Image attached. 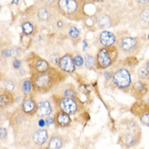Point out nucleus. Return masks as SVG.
<instances>
[{
    "instance_id": "1",
    "label": "nucleus",
    "mask_w": 149,
    "mask_h": 149,
    "mask_svg": "<svg viewBox=\"0 0 149 149\" xmlns=\"http://www.w3.org/2000/svg\"><path fill=\"white\" fill-rule=\"evenodd\" d=\"M66 77H67L61 70L51 67L47 71L32 75L30 78L34 92L45 94L61 83Z\"/></svg>"
},
{
    "instance_id": "39",
    "label": "nucleus",
    "mask_w": 149,
    "mask_h": 149,
    "mask_svg": "<svg viewBox=\"0 0 149 149\" xmlns=\"http://www.w3.org/2000/svg\"><path fill=\"white\" fill-rule=\"evenodd\" d=\"M138 3H141V4H147L148 3H149V1H139Z\"/></svg>"
},
{
    "instance_id": "18",
    "label": "nucleus",
    "mask_w": 149,
    "mask_h": 149,
    "mask_svg": "<svg viewBox=\"0 0 149 149\" xmlns=\"http://www.w3.org/2000/svg\"><path fill=\"white\" fill-rule=\"evenodd\" d=\"M97 23L99 24V27L100 29H108L110 28L113 24H112V19L111 17L104 14V13H101L97 16Z\"/></svg>"
},
{
    "instance_id": "25",
    "label": "nucleus",
    "mask_w": 149,
    "mask_h": 149,
    "mask_svg": "<svg viewBox=\"0 0 149 149\" xmlns=\"http://www.w3.org/2000/svg\"><path fill=\"white\" fill-rule=\"evenodd\" d=\"M76 95L77 92L73 86H72L71 87H66L65 89H64V91L62 92L63 98H72V99H74V97Z\"/></svg>"
},
{
    "instance_id": "11",
    "label": "nucleus",
    "mask_w": 149,
    "mask_h": 149,
    "mask_svg": "<svg viewBox=\"0 0 149 149\" xmlns=\"http://www.w3.org/2000/svg\"><path fill=\"white\" fill-rule=\"evenodd\" d=\"M148 85L143 82L142 81H137L132 85L131 93L134 98H136L138 100H140L145 95L146 93L148 92Z\"/></svg>"
},
{
    "instance_id": "32",
    "label": "nucleus",
    "mask_w": 149,
    "mask_h": 149,
    "mask_svg": "<svg viewBox=\"0 0 149 149\" xmlns=\"http://www.w3.org/2000/svg\"><path fill=\"white\" fill-rule=\"evenodd\" d=\"M12 65H13V68L15 69H20L21 65H22V62L20 60L15 59L14 61H13V63H12Z\"/></svg>"
},
{
    "instance_id": "22",
    "label": "nucleus",
    "mask_w": 149,
    "mask_h": 149,
    "mask_svg": "<svg viewBox=\"0 0 149 149\" xmlns=\"http://www.w3.org/2000/svg\"><path fill=\"white\" fill-rule=\"evenodd\" d=\"M33 89V83L31 78H26L24 79L21 83V91L24 95H29Z\"/></svg>"
},
{
    "instance_id": "17",
    "label": "nucleus",
    "mask_w": 149,
    "mask_h": 149,
    "mask_svg": "<svg viewBox=\"0 0 149 149\" xmlns=\"http://www.w3.org/2000/svg\"><path fill=\"white\" fill-rule=\"evenodd\" d=\"M123 142L126 148H131L135 144H137L139 142V134L135 132L125 134L123 135Z\"/></svg>"
},
{
    "instance_id": "14",
    "label": "nucleus",
    "mask_w": 149,
    "mask_h": 149,
    "mask_svg": "<svg viewBox=\"0 0 149 149\" xmlns=\"http://www.w3.org/2000/svg\"><path fill=\"white\" fill-rule=\"evenodd\" d=\"M52 113V109L48 100L42 101L38 103V109L36 111V116L38 117H50Z\"/></svg>"
},
{
    "instance_id": "21",
    "label": "nucleus",
    "mask_w": 149,
    "mask_h": 149,
    "mask_svg": "<svg viewBox=\"0 0 149 149\" xmlns=\"http://www.w3.org/2000/svg\"><path fill=\"white\" fill-rule=\"evenodd\" d=\"M21 29H22V33L24 35L26 36H29L32 35L35 32V27L34 24H33L30 21H24L21 24Z\"/></svg>"
},
{
    "instance_id": "5",
    "label": "nucleus",
    "mask_w": 149,
    "mask_h": 149,
    "mask_svg": "<svg viewBox=\"0 0 149 149\" xmlns=\"http://www.w3.org/2000/svg\"><path fill=\"white\" fill-rule=\"evenodd\" d=\"M139 38L130 36L123 37L118 42V46L121 52L126 55H131V56H133V55L139 52Z\"/></svg>"
},
{
    "instance_id": "19",
    "label": "nucleus",
    "mask_w": 149,
    "mask_h": 149,
    "mask_svg": "<svg viewBox=\"0 0 149 149\" xmlns=\"http://www.w3.org/2000/svg\"><path fill=\"white\" fill-rule=\"evenodd\" d=\"M15 101V98L12 92H9L7 91H3V92L1 94L0 96V104L2 108H6L8 105L12 104Z\"/></svg>"
},
{
    "instance_id": "10",
    "label": "nucleus",
    "mask_w": 149,
    "mask_h": 149,
    "mask_svg": "<svg viewBox=\"0 0 149 149\" xmlns=\"http://www.w3.org/2000/svg\"><path fill=\"white\" fill-rule=\"evenodd\" d=\"M37 109H38V104L35 100L31 98H25L21 104V111L27 116H33V114H36Z\"/></svg>"
},
{
    "instance_id": "6",
    "label": "nucleus",
    "mask_w": 149,
    "mask_h": 149,
    "mask_svg": "<svg viewBox=\"0 0 149 149\" xmlns=\"http://www.w3.org/2000/svg\"><path fill=\"white\" fill-rule=\"evenodd\" d=\"M112 81L117 87L121 90L129 88L131 85V75L129 69L120 68L113 73Z\"/></svg>"
},
{
    "instance_id": "38",
    "label": "nucleus",
    "mask_w": 149,
    "mask_h": 149,
    "mask_svg": "<svg viewBox=\"0 0 149 149\" xmlns=\"http://www.w3.org/2000/svg\"><path fill=\"white\" fill-rule=\"evenodd\" d=\"M113 74H112V73H111V72H109V71H107V72H105L104 73V76H105V77H106V79H107V80H109L111 77H113Z\"/></svg>"
},
{
    "instance_id": "12",
    "label": "nucleus",
    "mask_w": 149,
    "mask_h": 149,
    "mask_svg": "<svg viewBox=\"0 0 149 149\" xmlns=\"http://www.w3.org/2000/svg\"><path fill=\"white\" fill-rule=\"evenodd\" d=\"M54 121L57 127H67L71 123V118L69 114L59 110L54 116Z\"/></svg>"
},
{
    "instance_id": "30",
    "label": "nucleus",
    "mask_w": 149,
    "mask_h": 149,
    "mask_svg": "<svg viewBox=\"0 0 149 149\" xmlns=\"http://www.w3.org/2000/svg\"><path fill=\"white\" fill-rule=\"evenodd\" d=\"M73 61H74L75 66H77V67H81L85 62L83 58L81 57V55H76L75 56L73 57Z\"/></svg>"
},
{
    "instance_id": "33",
    "label": "nucleus",
    "mask_w": 149,
    "mask_h": 149,
    "mask_svg": "<svg viewBox=\"0 0 149 149\" xmlns=\"http://www.w3.org/2000/svg\"><path fill=\"white\" fill-rule=\"evenodd\" d=\"M2 56L3 57H6V58H8V57H11L12 56V50H9V49H3V51H2Z\"/></svg>"
},
{
    "instance_id": "24",
    "label": "nucleus",
    "mask_w": 149,
    "mask_h": 149,
    "mask_svg": "<svg viewBox=\"0 0 149 149\" xmlns=\"http://www.w3.org/2000/svg\"><path fill=\"white\" fill-rule=\"evenodd\" d=\"M84 61L87 69H92L94 68V66H96V58H95L90 54H86L85 56Z\"/></svg>"
},
{
    "instance_id": "2",
    "label": "nucleus",
    "mask_w": 149,
    "mask_h": 149,
    "mask_svg": "<svg viewBox=\"0 0 149 149\" xmlns=\"http://www.w3.org/2000/svg\"><path fill=\"white\" fill-rule=\"evenodd\" d=\"M58 12L73 20H82L85 16L84 2L74 0H60L57 3Z\"/></svg>"
},
{
    "instance_id": "36",
    "label": "nucleus",
    "mask_w": 149,
    "mask_h": 149,
    "mask_svg": "<svg viewBox=\"0 0 149 149\" xmlns=\"http://www.w3.org/2000/svg\"><path fill=\"white\" fill-rule=\"evenodd\" d=\"M38 125L40 127V129H42V127H44L45 125H46L45 120H43V119H40V120L38 121Z\"/></svg>"
},
{
    "instance_id": "41",
    "label": "nucleus",
    "mask_w": 149,
    "mask_h": 149,
    "mask_svg": "<svg viewBox=\"0 0 149 149\" xmlns=\"http://www.w3.org/2000/svg\"><path fill=\"white\" fill-rule=\"evenodd\" d=\"M147 104H148V106L149 107V98L148 99V100H147Z\"/></svg>"
},
{
    "instance_id": "34",
    "label": "nucleus",
    "mask_w": 149,
    "mask_h": 149,
    "mask_svg": "<svg viewBox=\"0 0 149 149\" xmlns=\"http://www.w3.org/2000/svg\"><path fill=\"white\" fill-rule=\"evenodd\" d=\"M0 133H1V139L3 140V139H4L5 138L7 137V135H8V130H7L6 128H4V127H1Z\"/></svg>"
},
{
    "instance_id": "13",
    "label": "nucleus",
    "mask_w": 149,
    "mask_h": 149,
    "mask_svg": "<svg viewBox=\"0 0 149 149\" xmlns=\"http://www.w3.org/2000/svg\"><path fill=\"white\" fill-rule=\"evenodd\" d=\"M37 16L38 20L42 22H51L54 19L52 8L47 6H42L38 8Z\"/></svg>"
},
{
    "instance_id": "3",
    "label": "nucleus",
    "mask_w": 149,
    "mask_h": 149,
    "mask_svg": "<svg viewBox=\"0 0 149 149\" xmlns=\"http://www.w3.org/2000/svg\"><path fill=\"white\" fill-rule=\"evenodd\" d=\"M118 57L117 47H102L99 50L96 56V68L98 69H106L113 65Z\"/></svg>"
},
{
    "instance_id": "8",
    "label": "nucleus",
    "mask_w": 149,
    "mask_h": 149,
    "mask_svg": "<svg viewBox=\"0 0 149 149\" xmlns=\"http://www.w3.org/2000/svg\"><path fill=\"white\" fill-rule=\"evenodd\" d=\"M58 66L61 69V71L65 72L67 73H72L75 71V64H74V61H73V57L72 54L70 53H67L64 55L63 56L61 57L59 63H58Z\"/></svg>"
},
{
    "instance_id": "35",
    "label": "nucleus",
    "mask_w": 149,
    "mask_h": 149,
    "mask_svg": "<svg viewBox=\"0 0 149 149\" xmlns=\"http://www.w3.org/2000/svg\"><path fill=\"white\" fill-rule=\"evenodd\" d=\"M45 122H46V126H50L55 123V121H54V118L52 117H47L45 119Z\"/></svg>"
},
{
    "instance_id": "28",
    "label": "nucleus",
    "mask_w": 149,
    "mask_h": 149,
    "mask_svg": "<svg viewBox=\"0 0 149 149\" xmlns=\"http://www.w3.org/2000/svg\"><path fill=\"white\" fill-rule=\"evenodd\" d=\"M3 86L4 91H7L9 92H12L15 89V83L12 80H4Z\"/></svg>"
},
{
    "instance_id": "9",
    "label": "nucleus",
    "mask_w": 149,
    "mask_h": 149,
    "mask_svg": "<svg viewBox=\"0 0 149 149\" xmlns=\"http://www.w3.org/2000/svg\"><path fill=\"white\" fill-rule=\"evenodd\" d=\"M99 41L100 44L104 46V47H113L117 43V38L116 35L112 32L104 30L99 35Z\"/></svg>"
},
{
    "instance_id": "27",
    "label": "nucleus",
    "mask_w": 149,
    "mask_h": 149,
    "mask_svg": "<svg viewBox=\"0 0 149 149\" xmlns=\"http://www.w3.org/2000/svg\"><path fill=\"white\" fill-rule=\"evenodd\" d=\"M138 76L139 77L142 79V80H145V79H148L149 78V73L148 69H146V67L143 66L141 68L139 69L138 71Z\"/></svg>"
},
{
    "instance_id": "7",
    "label": "nucleus",
    "mask_w": 149,
    "mask_h": 149,
    "mask_svg": "<svg viewBox=\"0 0 149 149\" xmlns=\"http://www.w3.org/2000/svg\"><path fill=\"white\" fill-rule=\"evenodd\" d=\"M58 106L61 111L69 115L76 113L78 109L77 101L75 100V99L72 98H61L59 100Z\"/></svg>"
},
{
    "instance_id": "26",
    "label": "nucleus",
    "mask_w": 149,
    "mask_h": 149,
    "mask_svg": "<svg viewBox=\"0 0 149 149\" xmlns=\"http://www.w3.org/2000/svg\"><path fill=\"white\" fill-rule=\"evenodd\" d=\"M142 22L145 23L149 26V8H144L139 15Z\"/></svg>"
},
{
    "instance_id": "16",
    "label": "nucleus",
    "mask_w": 149,
    "mask_h": 149,
    "mask_svg": "<svg viewBox=\"0 0 149 149\" xmlns=\"http://www.w3.org/2000/svg\"><path fill=\"white\" fill-rule=\"evenodd\" d=\"M131 112L137 115L139 117L142 116L143 114L149 112V107L147 104V102H143L140 100H138L131 108Z\"/></svg>"
},
{
    "instance_id": "29",
    "label": "nucleus",
    "mask_w": 149,
    "mask_h": 149,
    "mask_svg": "<svg viewBox=\"0 0 149 149\" xmlns=\"http://www.w3.org/2000/svg\"><path fill=\"white\" fill-rule=\"evenodd\" d=\"M139 121L141 122V124L144 126L149 127V112L145 113L143 114L142 116L139 117Z\"/></svg>"
},
{
    "instance_id": "31",
    "label": "nucleus",
    "mask_w": 149,
    "mask_h": 149,
    "mask_svg": "<svg viewBox=\"0 0 149 149\" xmlns=\"http://www.w3.org/2000/svg\"><path fill=\"white\" fill-rule=\"evenodd\" d=\"M60 59H61V57L59 56V54H57V53L52 54V55H51V56H50V61H51V63L55 64V65H56V64L59 63Z\"/></svg>"
},
{
    "instance_id": "20",
    "label": "nucleus",
    "mask_w": 149,
    "mask_h": 149,
    "mask_svg": "<svg viewBox=\"0 0 149 149\" xmlns=\"http://www.w3.org/2000/svg\"><path fill=\"white\" fill-rule=\"evenodd\" d=\"M64 145V139H62L61 135L58 134H53L49 139L48 142V149H61Z\"/></svg>"
},
{
    "instance_id": "23",
    "label": "nucleus",
    "mask_w": 149,
    "mask_h": 149,
    "mask_svg": "<svg viewBox=\"0 0 149 149\" xmlns=\"http://www.w3.org/2000/svg\"><path fill=\"white\" fill-rule=\"evenodd\" d=\"M68 34L72 40L75 41L77 42L80 39V30L75 26H70L69 27V29H68Z\"/></svg>"
},
{
    "instance_id": "40",
    "label": "nucleus",
    "mask_w": 149,
    "mask_h": 149,
    "mask_svg": "<svg viewBox=\"0 0 149 149\" xmlns=\"http://www.w3.org/2000/svg\"><path fill=\"white\" fill-rule=\"evenodd\" d=\"M146 69H148V71L149 73V61H147V63H146Z\"/></svg>"
},
{
    "instance_id": "15",
    "label": "nucleus",
    "mask_w": 149,
    "mask_h": 149,
    "mask_svg": "<svg viewBox=\"0 0 149 149\" xmlns=\"http://www.w3.org/2000/svg\"><path fill=\"white\" fill-rule=\"evenodd\" d=\"M33 142L36 145L42 146L44 144L48 139V133L46 129H38L36 130L32 135Z\"/></svg>"
},
{
    "instance_id": "37",
    "label": "nucleus",
    "mask_w": 149,
    "mask_h": 149,
    "mask_svg": "<svg viewBox=\"0 0 149 149\" xmlns=\"http://www.w3.org/2000/svg\"><path fill=\"white\" fill-rule=\"evenodd\" d=\"M64 25H65V24H64V21H63V20H57L56 26L58 27V28L59 29L63 28V27H64Z\"/></svg>"
},
{
    "instance_id": "4",
    "label": "nucleus",
    "mask_w": 149,
    "mask_h": 149,
    "mask_svg": "<svg viewBox=\"0 0 149 149\" xmlns=\"http://www.w3.org/2000/svg\"><path fill=\"white\" fill-rule=\"evenodd\" d=\"M27 63L32 75L44 73L51 68L47 61H45L44 59H42L41 57L33 52L28 56Z\"/></svg>"
}]
</instances>
